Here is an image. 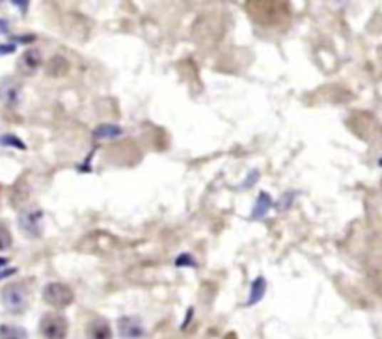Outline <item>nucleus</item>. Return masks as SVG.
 <instances>
[{
  "label": "nucleus",
  "mask_w": 382,
  "mask_h": 339,
  "mask_svg": "<svg viewBox=\"0 0 382 339\" xmlns=\"http://www.w3.org/2000/svg\"><path fill=\"white\" fill-rule=\"evenodd\" d=\"M8 265V259H6V257H0V268H2V266H6Z\"/></svg>",
  "instance_id": "nucleus-21"
},
{
  "label": "nucleus",
  "mask_w": 382,
  "mask_h": 339,
  "mask_svg": "<svg viewBox=\"0 0 382 339\" xmlns=\"http://www.w3.org/2000/svg\"><path fill=\"white\" fill-rule=\"evenodd\" d=\"M69 323L62 313L51 311L39 319V332L45 339H66L68 338Z\"/></svg>",
  "instance_id": "nucleus-3"
},
{
  "label": "nucleus",
  "mask_w": 382,
  "mask_h": 339,
  "mask_svg": "<svg viewBox=\"0 0 382 339\" xmlns=\"http://www.w3.org/2000/svg\"><path fill=\"white\" fill-rule=\"evenodd\" d=\"M2 302H4V308L10 313H24L26 308H29V291H26L23 281H15V283L6 286L4 291H2Z\"/></svg>",
  "instance_id": "nucleus-1"
},
{
  "label": "nucleus",
  "mask_w": 382,
  "mask_h": 339,
  "mask_svg": "<svg viewBox=\"0 0 382 339\" xmlns=\"http://www.w3.org/2000/svg\"><path fill=\"white\" fill-rule=\"evenodd\" d=\"M39 62H41V58H39L38 51H26L23 56V60H21V63H24V66L30 69L39 68Z\"/></svg>",
  "instance_id": "nucleus-14"
},
{
  "label": "nucleus",
  "mask_w": 382,
  "mask_h": 339,
  "mask_svg": "<svg viewBox=\"0 0 382 339\" xmlns=\"http://www.w3.org/2000/svg\"><path fill=\"white\" fill-rule=\"evenodd\" d=\"M15 272H17V268H6V271H0V280H2V278L11 276V274H15Z\"/></svg>",
  "instance_id": "nucleus-20"
},
{
  "label": "nucleus",
  "mask_w": 382,
  "mask_h": 339,
  "mask_svg": "<svg viewBox=\"0 0 382 339\" xmlns=\"http://www.w3.org/2000/svg\"><path fill=\"white\" fill-rule=\"evenodd\" d=\"M0 339H29V332L23 326L2 325L0 326Z\"/></svg>",
  "instance_id": "nucleus-11"
},
{
  "label": "nucleus",
  "mask_w": 382,
  "mask_h": 339,
  "mask_svg": "<svg viewBox=\"0 0 382 339\" xmlns=\"http://www.w3.org/2000/svg\"><path fill=\"white\" fill-rule=\"evenodd\" d=\"M175 266H192V268H196L198 266V263H196V259H194L190 254H181V256L175 257Z\"/></svg>",
  "instance_id": "nucleus-15"
},
{
  "label": "nucleus",
  "mask_w": 382,
  "mask_h": 339,
  "mask_svg": "<svg viewBox=\"0 0 382 339\" xmlns=\"http://www.w3.org/2000/svg\"><path fill=\"white\" fill-rule=\"evenodd\" d=\"M0 145H6V147H15V150L24 151L26 150V144L21 140L19 136L10 135V132H6V135H0Z\"/></svg>",
  "instance_id": "nucleus-12"
},
{
  "label": "nucleus",
  "mask_w": 382,
  "mask_h": 339,
  "mask_svg": "<svg viewBox=\"0 0 382 339\" xmlns=\"http://www.w3.org/2000/svg\"><path fill=\"white\" fill-rule=\"evenodd\" d=\"M257 179H259V172H257V170H252L250 174H248L247 177H244V181L241 183V189H250V187H254V184L257 183Z\"/></svg>",
  "instance_id": "nucleus-16"
},
{
  "label": "nucleus",
  "mask_w": 382,
  "mask_h": 339,
  "mask_svg": "<svg viewBox=\"0 0 382 339\" xmlns=\"http://www.w3.org/2000/svg\"><path fill=\"white\" fill-rule=\"evenodd\" d=\"M19 95H21L19 84L11 83V80H4V83L0 84V99H2L6 105H10V107L17 105Z\"/></svg>",
  "instance_id": "nucleus-8"
},
{
  "label": "nucleus",
  "mask_w": 382,
  "mask_h": 339,
  "mask_svg": "<svg viewBox=\"0 0 382 339\" xmlns=\"http://www.w3.org/2000/svg\"><path fill=\"white\" fill-rule=\"evenodd\" d=\"M41 220H43V211H39V209L24 211L19 217L21 231L29 237H39L41 235Z\"/></svg>",
  "instance_id": "nucleus-5"
},
{
  "label": "nucleus",
  "mask_w": 382,
  "mask_h": 339,
  "mask_svg": "<svg viewBox=\"0 0 382 339\" xmlns=\"http://www.w3.org/2000/svg\"><path fill=\"white\" fill-rule=\"evenodd\" d=\"M272 209V198L269 192H259V196H257L256 199V205H254V211H252L250 218L252 220H262V218H265L267 214H269V211Z\"/></svg>",
  "instance_id": "nucleus-7"
},
{
  "label": "nucleus",
  "mask_w": 382,
  "mask_h": 339,
  "mask_svg": "<svg viewBox=\"0 0 382 339\" xmlns=\"http://www.w3.org/2000/svg\"><path fill=\"white\" fill-rule=\"evenodd\" d=\"M15 45L14 43H6V45H0V56H6V54H11L15 53Z\"/></svg>",
  "instance_id": "nucleus-18"
},
{
  "label": "nucleus",
  "mask_w": 382,
  "mask_h": 339,
  "mask_svg": "<svg viewBox=\"0 0 382 339\" xmlns=\"http://www.w3.org/2000/svg\"><path fill=\"white\" fill-rule=\"evenodd\" d=\"M123 135V129L120 125H112V123H103V125L96 127L93 131V140H114L118 136Z\"/></svg>",
  "instance_id": "nucleus-9"
},
{
  "label": "nucleus",
  "mask_w": 382,
  "mask_h": 339,
  "mask_svg": "<svg viewBox=\"0 0 382 339\" xmlns=\"http://www.w3.org/2000/svg\"><path fill=\"white\" fill-rule=\"evenodd\" d=\"M118 334L121 339H140L145 335V328L142 320L135 315H125L118 320Z\"/></svg>",
  "instance_id": "nucleus-4"
},
{
  "label": "nucleus",
  "mask_w": 382,
  "mask_h": 339,
  "mask_svg": "<svg viewBox=\"0 0 382 339\" xmlns=\"http://www.w3.org/2000/svg\"><path fill=\"white\" fill-rule=\"evenodd\" d=\"M378 166H382V159H381V160H378Z\"/></svg>",
  "instance_id": "nucleus-22"
},
{
  "label": "nucleus",
  "mask_w": 382,
  "mask_h": 339,
  "mask_svg": "<svg viewBox=\"0 0 382 339\" xmlns=\"http://www.w3.org/2000/svg\"><path fill=\"white\" fill-rule=\"evenodd\" d=\"M11 242H14V239H11L10 229H8V226L4 222H0V252L10 250Z\"/></svg>",
  "instance_id": "nucleus-13"
},
{
  "label": "nucleus",
  "mask_w": 382,
  "mask_h": 339,
  "mask_svg": "<svg viewBox=\"0 0 382 339\" xmlns=\"http://www.w3.org/2000/svg\"><path fill=\"white\" fill-rule=\"evenodd\" d=\"M10 30V23L6 19H0V34H6Z\"/></svg>",
  "instance_id": "nucleus-19"
},
{
  "label": "nucleus",
  "mask_w": 382,
  "mask_h": 339,
  "mask_svg": "<svg viewBox=\"0 0 382 339\" xmlns=\"http://www.w3.org/2000/svg\"><path fill=\"white\" fill-rule=\"evenodd\" d=\"M88 339H112V328L107 319H93L86 326Z\"/></svg>",
  "instance_id": "nucleus-6"
},
{
  "label": "nucleus",
  "mask_w": 382,
  "mask_h": 339,
  "mask_svg": "<svg viewBox=\"0 0 382 339\" xmlns=\"http://www.w3.org/2000/svg\"><path fill=\"white\" fill-rule=\"evenodd\" d=\"M43 301L56 310H63V308L73 304L75 293H73L71 287L62 283V281H51L43 287Z\"/></svg>",
  "instance_id": "nucleus-2"
},
{
  "label": "nucleus",
  "mask_w": 382,
  "mask_h": 339,
  "mask_svg": "<svg viewBox=\"0 0 382 339\" xmlns=\"http://www.w3.org/2000/svg\"><path fill=\"white\" fill-rule=\"evenodd\" d=\"M36 41V36H15L14 38V45L15 43H32Z\"/></svg>",
  "instance_id": "nucleus-17"
},
{
  "label": "nucleus",
  "mask_w": 382,
  "mask_h": 339,
  "mask_svg": "<svg viewBox=\"0 0 382 339\" xmlns=\"http://www.w3.org/2000/svg\"><path fill=\"white\" fill-rule=\"evenodd\" d=\"M265 293H267V280L263 276H257L256 280L252 281L250 286V296H248L247 301L248 308H250V306H256L257 302H262Z\"/></svg>",
  "instance_id": "nucleus-10"
}]
</instances>
